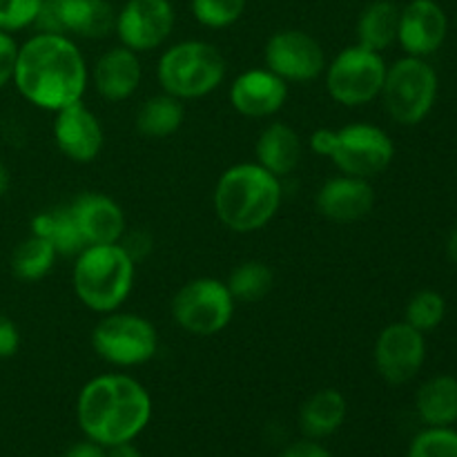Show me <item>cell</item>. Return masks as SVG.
I'll return each instance as SVG.
<instances>
[{"label":"cell","mask_w":457,"mask_h":457,"mask_svg":"<svg viewBox=\"0 0 457 457\" xmlns=\"http://www.w3.org/2000/svg\"><path fill=\"white\" fill-rule=\"evenodd\" d=\"M235 303L226 281L199 277L177 290L172 299V320L186 333L212 337L228 328L235 315Z\"/></svg>","instance_id":"10"},{"label":"cell","mask_w":457,"mask_h":457,"mask_svg":"<svg viewBox=\"0 0 457 457\" xmlns=\"http://www.w3.org/2000/svg\"><path fill=\"white\" fill-rule=\"evenodd\" d=\"M406 457H457V431L451 427H428L415 436Z\"/></svg>","instance_id":"31"},{"label":"cell","mask_w":457,"mask_h":457,"mask_svg":"<svg viewBox=\"0 0 457 457\" xmlns=\"http://www.w3.org/2000/svg\"><path fill=\"white\" fill-rule=\"evenodd\" d=\"M177 13L170 0H128L116 12L114 31L120 45L143 54L161 47L174 31Z\"/></svg>","instance_id":"13"},{"label":"cell","mask_w":457,"mask_h":457,"mask_svg":"<svg viewBox=\"0 0 457 457\" xmlns=\"http://www.w3.org/2000/svg\"><path fill=\"white\" fill-rule=\"evenodd\" d=\"M43 0H0V29L13 31L34 27Z\"/></svg>","instance_id":"32"},{"label":"cell","mask_w":457,"mask_h":457,"mask_svg":"<svg viewBox=\"0 0 457 457\" xmlns=\"http://www.w3.org/2000/svg\"><path fill=\"white\" fill-rule=\"evenodd\" d=\"M427 360V339L406 321L386 326L375 339L373 361L379 378L391 386L411 382Z\"/></svg>","instance_id":"12"},{"label":"cell","mask_w":457,"mask_h":457,"mask_svg":"<svg viewBox=\"0 0 457 457\" xmlns=\"http://www.w3.org/2000/svg\"><path fill=\"white\" fill-rule=\"evenodd\" d=\"M119 244H120V248H123L125 253H128L129 257H132V262L138 263V262H143V259H145L147 254H150L152 237L147 235V232H143V230H138V232H128V230H125V235L120 237Z\"/></svg>","instance_id":"34"},{"label":"cell","mask_w":457,"mask_h":457,"mask_svg":"<svg viewBox=\"0 0 457 457\" xmlns=\"http://www.w3.org/2000/svg\"><path fill=\"white\" fill-rule=\"evenodd\" d=\"M58 254L49 241L40 237L29 235L25 241L16 245L12 254V272L16 279L34 284V281L45 279L52 272Z\"/></svg>","instance_id":"27"},{"label":"cell","mask_w":457,"mask_h":457,"mask_svg":"<svg viewBox=\"0 0 457 457\" xmlns=\"http://www.w3.org/2000/svg\"><path fill=\"white\" fill-rule=\"evenodd\" d=\"M143 79V65L137 52L123 47H110L101 54L92 70V83L96 94L110 103L128 101L134 96Z\"/></svg>","instance_id":"19"},{"label":"cell","mask_w":457,"mask_h":457,"mask_svg":"<svg viewBox=\"0 0 457 457\" xmlns=\"http://www.w3.org/2000/svg\"><path fill=\"white\" fill-rule=\"evenodd\" d=\"M87 83V62L70 36L36 31L18 47L13 85L38 110L56 114L83 101Z\"/></svg>","instance_id":"1"},{"label":"cell","mask_w":457,"mask_h":457,"mask_svg":"<svg viewBox=\"0 0 457 457\" xmlns=\"http://www.w3.org/2000/svg\"><path fill=\"white\" fill-rule=\"evenodd\" d=\"M288 98V83L268 67H257L237 76L230 85V103L245 119H270Z\"/></svg>","instance_id":"16"},{"label":"cell","mask_w":457,"mask_h":457,"mask_svg":"<svg viewBox=\"0 0 457 457\" xmlns=\"http://www.w3.org/2000/svg\"><path fill=\"white\" fill-rule=\"evenodd\" d=\"M31 235L49 241L56 250L58 257H76L87 248L74 217H71L70 205L67 208L43 210L31 219Z\"/></svg>","instance_id":"25"},{"label":"cell","mask_w":457,"mask_h":457,"mask_svg":"<svg viewBox=\"0 0 457 457\" xmlns=\"http://www.w3.org/2000/svg\"><path fill=\"white\" fill-rule=\"evenodd\" d=\"M437 85V74L427 58L404 56L386 70L379 98L395 123L418 125L436 105Z\"/></svg>","instance_id":"7"},{"label":"cell","mask_w":457,"mask_h":457,"mask_svg":"<svg viewBox=\"0 0 457 457\" xmlns=\"http://www.w3.org/2000/svg\"><path fill=\"white\" fill-rule=\"evenodd\" d=\"M9 183H12V174H9V168L4 165V161L0 159V196H4V192L9 190Z\"/></svg>","instance_id":"40"},{"label":"cell","mask_w":457,"mask_h":457,"mask_svg":"<svg viewBox=\"0 0 457 457\" xmlns=\"http://www.w3.org/2000/svg\"><path fill=\"white\" fill-rule=\"evenodd\" d=\"M375 205V190L369 179L342 174L333 177L317 190L315 208L333 223H355L370 214Z\"/></svg>","instance_id":"18"},{"label":"cell","mask_w":457,"mask_h":457,"mask_svg":"<svg viewBox=\"0 0 457 457\" xmlns=\"http://www.w3.org/2000/svg\"><path fill=\"white\" fill-rule=\"evenodd\" d=\"M137 263L120 244L87 245L76 254L71 284L79 302L98 315L119 311L134 288Z\"/></svg>","instance_id":"4"},{"label":"cell","mask_w":457,"mask_h":457,"mask_svg":"<svg viewBox=\"0 0 457 457\" xmlns=\"http://www.w3.org/2000/svg\"><path fill=\"white\" fill-rule=\"evenodd\" d=\"M152 400L138 379L105 373L89 379L76 400V420L85 437L101 446L134 442L150 424Z\"/></svg>","instance_id":"2"},{"label":"cell","mask_w":457,"mask_h":457,"mask_svg":"<svg viewBox=\"0 0 457 457\" xmlns=\"http://www.w3.org/2000/svg\"><path fill=\"white\" fill-rule=\"evenodd\" d=\"M386 70L382 54L355 43L326 62V92L339 105L361 107L379 98Z\"/></svg>","instance_id":"9"},{"label":"cell","mask_w":457,"mask_h":457,"mask_svg":"<svg viewBox=\"0 0 457 457\" xmlns=\"http://www.w3.org/2000/svg\"><path fill=\"white\" fill-rule=\"evenodd\" d=\"M308 145L326 156L342 174L373 179L382 174L395 156V145L382 128L370 123H351L339 129L321 128L311 134Z\"/></svg>","instance_id":"5"},{"label":"cell","mask_w":457,"mask_h":457,"mask_svg":"<svg viewBox=\"0 0 457 457\" xmlns=\"http://www.w3.org/2000/svg\"><path fill=\"white\" fill-rule=\"evenodd\" d=\"M400 7L393 0H373L357 18V45L382 54L397 43Z\"/></svg>","instance_id":"24"},{"label":"cell","mask_w":457,"mask_h":457,"mask_svg":"<svg viewBox=\"0 0 457 457\" xmlns=\"http://www.w3.org/2000/svg\"><path fill=\"white\" fill-rule=\"evenodd\" d=\"M275 284V272L268 263L250 259V262L239 263L228 277L226 286L235 302L241 303H257L272 290Z\"/></svg>","instance_id":"28"},{"label":"cell","mask_w":457,"mask_h":457,"mask_svg":"<svg viewBox=\"0 0 457 457\" xmlns=\"http://www.w3.org/2000/svg\"><path fill=\"white\" fill-rule=\"evenodd\" d=\"M449 21L436 0H411L400 9V27H397V43L406 56L427 58L445 45Z\"/></svg>","instance_id":"15"},{"label":"cell","mask_w":457,"mask_h":457,"mask_svg":"<svg viewBox=\"0 0 457 457\" xmlns=\"http://www.w3.org/2000/svg\"><path fill=\"white\" fill-rule=\"evenodd\" d=\"M156 79L170 96L195 101L219 89L226 79V58L212 43L181 40L161 54Z\"/></svg>","instance_id":"6"},{"label":"cell","mask_w":457,"mask_h":457,"mask_svg":"<svg viewBox=\"0 0 457 457\" xmlns=\"http://www.w3.org/2000/svg\"><path fill=\"white\" fill-rule=\"evenodd\" d=\"M70 210L87 245L119 244L128 230L123 208L101 192H83L71 201Z\"/></svg>","instance_id":"17"},{"label":"cell","mask_w":457,"mask_h":457,"mask_svg":"<svg viewBox=\"0 0 457 457\" xmlns=\"http://www.w3.org/2000/svg\"><path fill=\"white\" fill-rule=\"evenodd\" d=\"M303 156V143L290 125L272 120L259 132L254 143V163L266 168L277 179H284L299 168Z\"/></svg>","instance_id":"20"},{"label":"cell","mask_w":457,"mask_h":457,"mask_svg":"<svg viewBox=\"0 0 457 457\" xmlns=\"http://www.w3.org/2000/svg\"><path fill=\"white\" fill-rule=\"evenodd\" d=\"M92 348L116 369H134L154 360L159 333L150 320L134 312H107L92 330Z\"/></svg>","instance_id":"8"},{"label":"cell","mask_w":457,"mask_h":457,"mask_svg":"<svg viewBox=\"0 0 457 457\" xmlns=\"http://www.w3.org/2000/svg\"><path fill=\"white\" fill-rule=\"evenodd\" d=\"M18 47H21V45L13 40V36L0 29V89H4L13 80Z\"/></svg>","instance_id":"33"},{"label":"cell","mask_w":457,"mask_h":457,"mask_svg":"<svg viewBox=\"0 0 457 457\" xmlns=\"http://www.w3.org/2000/svg\"><path fill=\"white\" fill-rule=\"evenodd\" d=\"M18 348H21V330L4 312H0V360L13 357Z\"/></svg>","instance_id":"35"},{"label":"cell","mask_w":457,"mask_h":457,"mask_svg":"<svg viewBox=\"0 0 457 457\" xmlns=\"http://www.w3.org/2000/svg\"><path fill=\"white\" fill-rule=\"evenodd\" d=\"M263 62L286 83H311L324 74L326 54L308 31L281 29L266 40Z\"/></svg>","instance_id":"11"},{"label":"cell","mask_w":457,"mask_h":457,"mask_svg":"<svg viewBox=\"0 0 457 457\" xmlns=\"http://www.w3.org/2000/svg\"><path fill=\"white\" fill-rule=\"evenodd\" d=\"M248 0H190L192 16L208 29L232 27L245 13Z\"/></svg>","instance_id":"30"},{"label":"cell","mask_w":457,"mask_h":457,"mask_svg":"<svg viewBox=\"0 0 457 457\" xmlns=\"http://www.w3.org/2000/svg\"><path fill=\"white\" fill-rule=\"evenodd\" d=\"M446 315V302L440 293L436 290H420L406 303L404 321L413 326L420 333H428V330L437 328L445 321Z\"/></svg>","instance_id":"29"},{"label":"cell","mask_w":457,"mask_h":457,"mask_svg":"<svg viewBox=\"0 0 457 457\" xmlns=\"http://www.w3.org/2000/svg\"><path fill=\"white\" fill-rule=\"evenodd\" d=\"M58 13L62 31L70 38H105L116 25V9L110 0H58Z\"/></svg>","instance_id":"21"},{"label":"cell","mask_w":457,"mask_h":457,"mask_svg":"<svg viewBox=\"0 0 457 457\" xmlns=\"http://www.w3.org/2000/svg\"><path fill=\"white\" fill-rule=\"evenodd\" d=\"M415 409L427 427H451L457 422V379L436 375L420 386Z\"/></svg>","instance_id":"23"},{"label":"cell","mask_w":457,"mask_h":457,"mask_svg":"<svg viewBox=\"0 0 457 457\" xmlns=\"http://www.w3.org/2000/svg\"><path fill=\"white\" fill-rule=\"evenodd\" d=\"M105 457H143L141 451L132 445V442H123V445L107 446Z\"/></svg>","instance_id":"38"},{"label":"cell","mask_w":457,"mask_h":457,"mask_svg":"<svg viewBox=\"0 0 457 457\" xmlns=\"http://www.w3.org/2000/svg\"><path fill=\"white\" fill-rule=\"evenodd\" d=\"M346 413V397L335 388H321L299 409V427L308 440H324L342 428Z\"/></svg>","instance_id":"22"},{"label":"cell","mask_w":457,"mask_h":457,"mask_svg":"<svg viewBox=\"0 0 457 457\" xmlns=\"http://www.w3.org/2000/svg\"><path fill=\"white\" fill-rule=\"evenodd\" d=\"M61 457H105V446L96 445L92 440H83L71 445Z\"/></svg>","instance_id":"37"},{"label":"cell","mask_w":457,"mask_h":457,"mask_svg":"<svg viewBox=\"0 0 457 457\" xmlns=\"http://www.w3.org/2000/svg\"><path fill=\"white\" fill-rule=\"evenodd\" d=\"M52 132L58 152L74 163H92L105 145L101 120L83 101L58 110Z\"/></svg>","instance_id":"14"},{"label":"cell","mask_w":457,"mask_h":457,"mask_svg":"<svg viewBox=\"0 0 457 457\" xmlns=\"http://www.w3.org/2000/svg\"><path fill=\"white\" fill-rule=\"evenodd\" d=\"M284 190L281 179L259 163H237L219 177L212 204L217 219L232 232L250 235L275 219Z\"/></svg>","instance_id":"3"},{"label":"cell","mask_w":457,"mask_h":457,"mask_svg":"<svg viewBox=\"0 0 457 457\" xmlns=\"http://www.w3.org/2000/svg\"><path fill=\"white\" fill-rule=\"evenodd\" d=\"M279 457H333L328 449L320 445V440H299L290 445Z\"/></svg>","instance_id":"36"},{"label":"cell","mask_w":457,"mask_h":457,"mask_svg":"<svg viewBox=\"0 0 457 457\" xmlns=\"http://www.w3.org/2000/svg\"><path fill=\"white\" fill-rule=\"evenodd\" d=\"M183 120H186L183 101L165 92L145 98L137 112V129L147 138L172 137L181 129Z\"/></svg>","instance_id":"26"},{"label":"cell","mask_w":457,"mask_h":457,"mask_svg":"<svg viewBox=\"0 0 457 457\" xmlns=\"http://www.w3.org/2000/svg\"><path fill=\"white\" fill-rule=\"evenodd\" d=\"M446 257H449L453 263H457V226L449 235V239H446Z\"/></svg>","instance_id":"39"}]
</instances>
